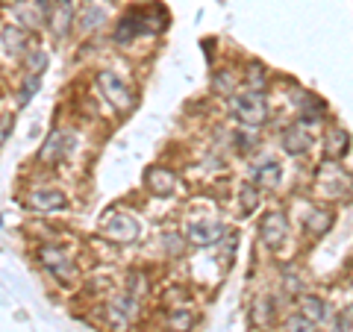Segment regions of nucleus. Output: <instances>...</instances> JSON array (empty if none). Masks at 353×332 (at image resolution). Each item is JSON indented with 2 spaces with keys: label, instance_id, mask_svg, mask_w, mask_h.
<instances>
[{
  "label": "nucleus",
  "instance_id": "obj_33",
  "mask_svg": "<svg viewBox=\"0 0 353 332\" xmlns=\"http://www.w3.org/2000/svg\"><path fill=\"white\" fill-rule=\"evenodd\" d=\"M12 127H15V118H12V115H0V145H3V141L9 138Z\"/></svg>",
  "mask_w": 353,
  "mask_h": 332
},
{
  "label": "nucleus",
  "instance_id": "obj_6",
  "mask_svg": "<svg viewBox=\"0 0 353 332\" xmlns=\"http://www.w3.org/2000/svg\"><path fill=\"white\" fill-rule=\"evenodd\" d=\"M103 236L109 241H115V245H132V241H139L141 236V227L139 220L127 215V212H115L103 220Z\"/></svg>",
  "mask_w": 353,
  "mask_h": 332
},
{
  "label": "nucleus",
  "instance_id": "obj_23",
  "mask_svg": "<svg viewBox=\"0 0 353 332\" xmlns=\"http://www.w3.org/2000/svg\"><path fill=\"white\" fill-rule=\"evenodd\" d=\"M21 62H24L27 74H36V76H41L44 71H48L50 56H48V50H44V48H30V50H27V56L21 59Z\"/></svg>",
  "mask_w": 353,
  "mask_h": 332
},
{
  "label": "nucleus",
  "instance_id": "obj_5",
  "mask_svg": "<svg viewBox=\"0 0 353 332\" xmlns=\"http://www.w3.org/2000/svg\"><path fill=\"white\" fill-rule=\"evenodd\" d=\"M259 238L268 250H280L285 241H289V218H285L280 209H268L259 218Z\"/></svg>",
  "mask_w": 353,
  "mask_h": 332
},
{
  "label": "nucleus",
  "instance_id": "obj_12",
  "mask_svg": "<svg viewBox=\"0 0 353 332\" xmlns=\"http://www.w3.org/2000/svg\"><path fill=\"white\" fill-rule=\"evenodd\" d=\"M109 21V12H106V6H101V3H88L77 12V24H74V30L80 32V36H94V32H101L103 30V24Z\"/></svg>",
  "mask_w": 353,
  "mask_h": 332
},
{
  "label": "nucleus",
  "instance_id": "obj_21",
  "mask_svg": "<svg viewBox=\"0 0 353 332\" xmlns=\"http://www.w3.org/2000/svg\"><path fill=\"white\" fill-rule=\"evenodd\" d=\"M250 324L256 329H268L274 324V318H277V309H274V300L271 297H259L256 303L250 306Z\"/></svg>",
  "mask_w": 353,
  "mask_h": 332
},
{
  "label": "nucleus",
  "instance_id": "obj_10",
  "mask_svg": "<svg viewBox=\"0 0 353 332\" xmlns=\"http://www.w3.org/2000/svg\"><path fill=\"white\" fill-rule=\"evenodd\" d=\"M48 24H50L53 39H68V32L77 24V6H74V0H53V9H50Z\"/></svg>",
  "mask_w": 353,
  "mask_h": 332
},
{
  "label": "nucleus",
  "instance_id": "obj_16",
  "mask_svg": "<svg viewBox=\"0 0 353 332\" xmlns=\"http://www.w3.org/2000/svg\"><path fill=\"white\" fill-rule=\"evenodd\" d=\"M145 183H148L150 191L159 194V197H171V194L180 191V180H176V174L168 168H150Z\"/></svg>",
  "mask_w": 353,
  "mask_h": 332
},
{
  "label": "nucleus",
  "instance_id": "obj_18",
  "mask_svg": "<svg viewBox=\"0 0 353 332\" xmlns=\"http://www.w3.org/2000/svg\"><path fill=\"white\" fill-rule=\"evenodd\" d=\"M280 141H283V150L289 153V156H303V153L312 147V136H309L306 127H301V124H294V127H289V129H283Z\"/></svg>",
  "mask_w": 353,
  "mask_h": 332
},
{
  "label": "nucleus",
  "instance_id": "obj_22",
  "mask_svg": "<svg viewBox=\"0 0 353 332\" xmlns=\"http://www.w3.org/2000/svg\"><path fill=\"white\" fill-rule=\"evenodd\" d=\"M333 224H336V215L333 212H327V209H312V212L306 215V220H303V227H306V232L309 236H327L330 229H333Z\"/></svg>",
  "mask_w": 353,
  "mask_h": 332
},
{
  "label": "nucleus",
  "instance_id": "obj_9",
  "mask_svg": "<svg viewBox=\"0 0 353 332\" xmlns=\"http://www.w3.org/2000/svg\"><path fill=\"white\" fill-rule=\"evenodd\" d=\"M36 256H39L41 268L48 271L50 276H57V280H68V276H74V262H71V256L65 250L44 245V247H39Z\"/></svg>",
  "mask_w": 353,
  "mask_h": 332
},
{
  "label": "nucleus",
  "instance_id": "obj_34",
  "mask_svg": "<svg viewBox=\"0 0 353 332\" xmlns=\"http://www.w3.org/2000/svg\"><path fill=\"white\" fill-rule=\"evenodd\" d=\"M30 3H32V6H36V9H39V12H41V18H44V21H48V18H50L53 0H30Z\"/></svg>",
  "mask_w": 353,
  "mask_h": 332
},
{
  "label": "nucleus",
  "instance_id": "obj_30",
  "mask_svg": "<svg viewBox=\"0 0 353 332\" xmlns=\"http://www.w3.org/2000/svg\"><path fill=\"white\" fill-rule=\"evenodd\" d=\"M283 282H285V291H289V294H297V297H301V294H306L303 289H306V282H303V276L301 273H292V268H285V273H283Z\"/></svg>",
  "mask_w": 353,
  "mask_h": 332
},
{
  "label": "nucleus",
  "instance_id": "obj_14",
  "mask_svg": "<svg viewBox=\"0 0 353 332\" xmlns=\"http://www.w3.org/2000/svg\"><path fill=\"white\" fill-rule=\"evenodd\" d=\"M345 183H353V176L347 171H341V168H330L321 174V180H318V188L327 194V197H333V200H350V191H345Z\"/></svg>",
  "mask_w": 353,
  "mask_h": 332
},
{
  "label": "nucleus",
  "instance_id": "obj_3",
  "mask_svg": "<svg viewBox=\"0 0 353 332\" xmlns=\"http://www.w3.org/2000/svg\"><path fill=\"white\" fill-rule=\"evenodd\" d=\"M157 27H153V12H145V9H130V12H124V18L115 24V44H121V48H127L130 41H136L139 36H148V32H153Z\"/></svg>",
  "mask_w": 353,
  "mask_h": 332
},
{
  "label": "nucleus",
  "instance_id": "obj_32",
  "mask_svg": "<svg viewBox=\"0 0 353 332\" xmlns=\"http://www.w3.org/2000/svg\"><path fill=\"white\" fill-rule=\"evenodd\" d=\"M212 85H215V92H224L227 97L236 94V80H233V74H227V71H224V74L218 71V74L212 76Z\"/></svg>",
  "mask_w": 353,
  "mask_h": 332
},
{
  "label": "nucleus",
  "instance_id": "obj_15",
  "mask_svg": "<svg viewBox=\"0 0 353 332\" xmlns=\"http://www.w3.org/2000/svg\"><path fill=\"white\" fill-rule=\"evenodd\" d=\"M139 312V297L136 294H115L112 297V303H109V320H112L115 326H130V320L136 318Z\"/></svg>",
  "mask_w": 353,
  "mask_h": 332
},
{
  "label": "nucleus",
  "instance_id": "obj_17",
  "mask_svg": "<svg viewBox=\"0 0 353 332\" xmlns=\"http://www.w3.org/2000/svg\"><path fill=\"white\" fill-rule=\"evenodd\" d=\"M297 315H303L309 324H324L327 315H330V309H327V300L324 297H318V294H301L297 297Z\"/></svg>",
  "mask_w": 353,
  "mask_h": 332
},
{
  "label": "nucleus",
  "instance_id": "obj_4",
  "mask_svg": "<svg viewBox=\"0 0 353 332\" xmlns=\"http://www.w3.org/2000/svg\"><path fill=\"white\" fill-rule=\"evenodd\" d=\"M97 88H101V94H103V101L118 109V112H127V109L132 106V92H130V85L121 80V76L115 71H97Z\"/></svg>",
  "mask_w": 353,
  "mask_h": 332
},
{
  "label": "nucleus",
  "instance_id": "obj_35",
  "mask_svg": "<svg viewBox=\"0 0 353 332\" xmlns=\"http://www.w3.org/2000/svg\"><path fill=\"white\" fill-rule=\"evenodd\" d=\"M259 332H283V329H271V326H268V329H259Z\"/></svg>",
  "mask_w": 353,
  "mask_h": 332
},
{
  "label": "nucleus",
  "instance_id": "obj_8",
  "mask_svg": "<svg viewBox=\"0 0 353 332\" xmlns=\"http://www.w3.org/2000/svg\"><path fill=\"white\" fill-rule=\"evenodd\" d=\"M0 48L6 50V56L24 59L27 50L32 48V44H30V30L15 24V21H12V24H3V27H0Z\"/></svg>",
  "mask_w": 353,
  "mask_h": 332
},
{
  "label": "nucleus",
  "instance_id": "obj_13",
  "mask_svg": "<svg viewBox=\"0 0 353 332\" xmlns=\"http://www.w3.org/2000/svg\"><path fill=\"white\" fill-rule=\"evenodd\" d=\"M250 180H253V185H256L259 191H274V188H280V183H283L280 162L265 159L259 165H253V168H250Z\"/></svg>",
  "mask_w": 353,
  "mask_h": 332
},
{
  "label": "nucleus",
  "instance_id": "obj_20",
  "mask_svg": "<svg viewBox=\"0 0 353 332\" xmlns=\"http://www.w3.org/2000/svg\"><path fill=\"white\" fill-rule=\"evenodd\" d=\"M321 150H324V159H330V162H336V159H341L345 153L350 150V136L345 129H339V127H333L324 136V145H321Z\"/></svg>",
  "mask_w": 353,
  "mask_h": 332
},
{
  "label": "nucleus",
  "instance_id": "obj_19",
  "mask_svg": "<svg viewBox=\"0 0 353 332\" xmlns=\"http://www.w3.org/2000/svg\"><path fill=\"white\" fill-rule=\"evenodd\" d=\"M12 21H15V24H21V27H27L30 32L48 24V21L41 18L39 9L30 3V0H12Z\"/></svg>",
  "mask_w": 353,
  "mask_h": 332
},
{
  "label": "nucleus",
  "instance_id": "obj_11",
  "mask_svg": "<svg viewBox=\"0 0 353 332\" xmlns=\"http://www.w3.org/2000/svg\"><path fill=\"white\" fill-rule=\"evenodd\" d=\"M224 238V224L221 220H194L185 229V241L194 247H212Z\"/></svg>",
  "mask_w": 353,
  "mask_h": 332
},
{
  "label": "nucleus",
  "instance_id": "obj_24",
  "mask_svg": "<svg viewBox=\"0 0 353 332\" xmlns=\"http://www.w3.org/2000/svg\"><path fill=\"white\" fill-rule=\"evenodd\" d=\"M239 203H241V215H250V212H256L259 209V188L256 185H241V191H239Z\"/></svg>",
  "mask_w": 353,
  "mask_h": 332
},
{
  "label": "nucleus",
  "instance_id": "obj_7",
  "mask_svg": "<svg viewBox=\"0 0 353 332\" xmlns=\"http://www.w3.org/2000/svg\"><path fill=\"white\" fill-rule=\"evenodd\" d=\"M27 206L39 215H57L68 209V194L62 188H32L27 194Z\"/></svg>",
  "mask_w": 353,
  "mask_h": 332
},
{
  "label": "nucleus",
  "instance_id": "obj_25",
  "mask_svg": "<svg viewBox=\"0 0 353 332\" xmlns=\"http://www.w3.org/2000/svg\"><path fill=\"white\" fill-rule=\"evenodd\" d=\"M236 147H239V153H253V150H256L259 147L256 129H253V127H241L236 132Z\"/></svg>",
  "mask_w": 353,
  "mask_h": 332
},
{
  "label": "nucleus",
  "instance_id": "obj_31",
  "mask_svg": "<svg viewBox=\"0 0 353 332\" xmlns=\"http://www.w3.org/2000/svg\"><path fill=\"white\" fill-rule=\"evenodd\" d=\"M333 332H353V306H345L333 318Z\"/></svg>",
  "mask_w": 353,
  "mask_h": 332
},
{
  "label": "nucleus",
  "instance_id": "obj_28",
  "mask_svg": "<svg viewBox=\"0 0 353 332\" xmlns=\"http://www.w3.org/2000/svg\"><path fill=\"white\" fill-rule=\"evenodd\" d=\"M245 83H248V88H253V92H265V85H268V74H265L262 65H250Z\"/></svg>",
  "mask_w": 353,
  "mask_h": 332
},
{
  "label": "nucleus",
  "instance_id": "obj_29",
  "mask_svg": "<svg viewBox=\"0 0 353 332\" xmlns=\"http://www.w3.org/2000/svg\"><path fill=\"white\" fill-rule=\"evenodd\" d=\"M283 332H315V324H309L303 315H289L283 320Z\"/></svg>",
  "mask_w": 353,
  "mask_h": 332
},
{
  "label": "nucleus",
  "instance_id": "obj_27",
  "mask_svg": "<svg viewBox=\"0 0 353 332\" xmlns=\"http://www.w3.org/2000/svg\"><path fill=\"white\" fill-rule=\"evenodd\" d=\"M39 85H41V76L27 74V80H24V85H21V92H18V106H27L32 101V94L39 92Z\"/></svg>",
  "mask_w": 353,
  "mask_h": 332
},
{
  "label": "nucleus",
  "instance_id": "obj_2",
  "mask_svg": "<svg viewBox=\"0 0 353 332\" xmlns=\"http://www.w3.org/2000/svg\"><path fill=\"white\" fill-rule=\"evenodd\" d=\"M74 147H77V132L74 129H53L48 136V141L41 145V150H39V162L44 165V168H57V165H62L71 156Z\"/></svg>",
  "mask_w": 353,
  "mask_h": 332
},
{
  "label": "nucleus",
  "instance_id": "obj_1",
  "mask_svg": "<svg viewBox=\"0 0 353 332\" xmlns=\"http://www.w3.org/2000/svg\"><path fill=\"white\" fill-rule=\"evenodd\" d=\"M230 115L239 118L245 127H262L268 121V101H265V92H253V88H245V92L230 94Z\"/></svg>",
  "mask_w": 353,
  "mask_h": 332
},
{
  "label": "nucleus",
  "instance_id": "obj_26",
  "mask_svg": "<svg viewBox=\"0 0 353 332\" xmlns=\"http://www.w3.org/2000/svg\"><path fill=\"white\" fill-rule=\"evenodd\" d=\"M192 324H194V315H192V312H185L183 306H176L174 312H171V318H168V326H171L174 332H185V329H192Z\"/></svg>",
  "mask_w": 353,
  "mask_h": 332
}]
</instances>
